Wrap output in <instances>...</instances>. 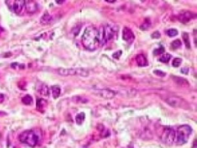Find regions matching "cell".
<instances>
[{
	"label": "cell",
	"mask_w": 197,
	"mask_h": 148,
	"mask_svg": "<svg viewBox=\"0 0 197 148\" xmlns=\"http://www.w3.org/2000/svg\"><path fill=\"white\" fill-rule=\"evenodd\" d=\"M82 43L86 50L93 51L99 47L100 38L98 30L95 26H88L82 36Z\"/></svg>",
	"instance_id": "cell-1"
},
{
	"label": "cell",
	"mask_w": 197,
	"mask_h": 148,
	"mask_svg": "<svg viewBox=\"0 0 197 148\" xmlns=\"http://www.w3.org/2000/svg\"><path fill=\"white\" fill-rule=\"evenodd\" d=\"M118 27L115 25L107 24L101 28L99 33L100 44L104 45L108 41H111L116 37L118 33Z\"/></svg>",
	"instance_id": "cell-2"
},
{
	"label": "cell",
	"mask_w": 197,
	"mask_h": 148,
	"mask_svg": "<svg viewBox=\"0 0 197 148\" xmlns=\"http://www.w3.org/2000/svg\"><path fill=\"white\" fill-rule=\"evenodd\" d=\"M192 134V128L189 125H182L179 126L177 129V132L176 134V144L178 145H183L186 144L189 138Z\"/></svg>",
	"instance_id": "cell-3"
},
{
	"label": "cell",
	"mask_w": 197,
	"mask_h": 148,
	"mask_svg": "<svg viewBox=\"0 0 197 148\" xmlns=\"http://www.w3.org/2000/svg\"><path fill=\"white\" fill-rule=\"evenodd\" d=\"M19 140L21 143L27 144L30 147H35L39 142V137L33 130H26L20 134Z\"/></svg>",
	"instance_id": "cell-4"
},
{
	"label": "cell",
	"mask_w": 197,
	"mask_h": 148,
	"mask_svg": "<svg viewBox=\"0 0 197 148\" xmlns=\"http://www.w3.org/2000/svg\"><path fill=\"white\" fill-rule=\"evenodd\" d=\"M57 73L63 77L67 76H80V77H88L89 71L84 68H59L57 70Z\"/></svg>",
	"instance_id": "cell-5"
},
{
	"label": "cell",
	"mask_w": 197,
	"mask_h": 148,
	"mask_svg": "<svg viewBox=\"0 0 197 148\" xmlns=\"http://www.w3.org/2000/svg\"><path fill=\"white\" fill-rule=\"evenodd\" d=\"M160 139L163 143L167 144H173L176 138V132L174 130L169 127H163L161 134L159 136Z\"/></svg>",
	"instance_id": "cell-6"
},
{
	"label": "cell",
	"mask_w": 197,
	"mask_h": 148,
	"mask_svg": "<svg viewBox=\"0 0 197 148\" xmlns=\"http://www.w3.org/2000/svg\"><path fill=\"white\" fill-rule=\"evenodd\" d=\"M166 102L171 107H176V108H186L188 106V103L186 100H184L181 97H176V96L167 97Z\"/></svg>",
	"instance_id": "cell-7"
},
{
	"label": "cell",
	"mask_w": 197,
	"mask_h": 148,
	"mask_svg": "<svg viewBox=\"0 0 197 148\" xmlns=\"http://www.w3.org/2000/svg\"><path fill=\"white\" fill-rule=\"evenodd\" d=\"M6 3L9 9L17 15L21 14L25 8V1H6Z\"/></svg>",
	"instance_id": "cell-8"
},
{
	"label": "cell",
	"mask_w": 197,
	"mask_h": 148,
	"mask_svg": "<svg viewBox=\"0 0 197 148\" xmlns=\"http://www.w3.org/2000/svg\"><path fill=\"white\" fill-rule=\"evenodd\" d=\"M195 17V15L193 13L189 11H184L182 12L179 14L178 16V19L179 20L181 23H186L188 22H189L190 20L193 19Z\"/></svg>",
	"instance_id": "cell-9"
},
{
	"label": "cell",
	"mask_w": 197,
	"mask_h": 148,
	"mask_svg": "<svg viewBox=\"0 0 197 148\" xmlns=\"http://www.w3.org/2000/svg\"><path fill=\"white\" fill-rule=\"evenodd\" d=\"M135 36L133 33L132 32V30L130 29L127 27L123 29V40H125L126 42H127L129 43H131L134 40Z\"/></svg>",
	"instance_id": "cell-10"
},
{
	"label": "cell",
	"mask_w": 197,
	"mask_h": 148,
	"mask_svg": "<svg viewBox=\"0 0 197 148\" xmlns=\"http://www.w3.org/2000/svg\"><path fill=\"white\" fill-rule=\"evenodd\" d=\"M25 8L29 13H34L38 9V3L34 1H25Z\"/></svg>",
	"instance_id": "cell-11"
},
{
	"label": "cell",
	"mask_w": 197,
	"mask_h": 148,
	"mask_svg": "<svg viewBox=\"0 0 197 148\" xmlns=\"http://www.w3.org/2000/svg\"><path fill=\"white\" fill-rule=\"evenodd\" d=\"M97 94L98 96H100L101 97L104 99H112L115 97L116 95V92L113 90H97Z\"/></svg>",
	"instance_id": "cell-12"
},
{
	"label": "cell",
	"mask_w": 197,
	"mask_h": 148,
	"mask_svg": "<svg viewBox=\"0 0 197 148\" xmlns=\"http://www.w3.org/2000/svg\"><path fill=\"white\" fill-rule=\"evenodd\" d=\"M40 85L37 86V90L39 91V92L41 95L44 96V97H47L49 94V89L47 85L46 84L43 83H39Z\"/></svg>",
	"instance_id": "cell-13"
},
{
	"label": "cell",
	"mask_w": 197,
	"mask_h": 148,
	"mask_svg": "<svg viewBox=\"0 0 197 148\" xmlns=\"http://www.w3.org/2000/svg\"><path fill=\"white\" fill-rule=\"evenodd\" d=\"M53 21V17L49 14L48 12H46L44 13L43 16L41 17V19H40V22H41L42 24L43 25H49L51 24Z\"/></svg>",
	"instance_id": "cell-14"
},
{
	"label": "cell",
	"mask_w": 197,
	"mask_h": 148,
	"mask_svg": "<svg viewBox=\"0 0 197 148\" xmlns=\"http://www.w3.org/2000/svg\"><path fill=\"white\" fill-rule=\"evenodd\" d=\"M136 60L139 66H148V60H146V56L143 54H139L136 56Z\"/></svg>",
	"instance_id": "cell-15"
},
{
	"label": "cell",
	"mask_w": 197,
	"mask_h": 148,
	"mask_svg": "<svg viewBox=\"0 0 197 148\" xmlns=\"http://www.w3.org/2000/svg\"><path fill=\"white\" fill-rule=\"evenodd\" d=\"M46 105H47V102L44 99H37V101H36V108L40 112H44Z\"/></svg>",
	"instance_id": "cell-16"
},
{
	"label": "cell",
	"mask_w": 197,
	"mask_h": 148,
	"mask_svg": "<svg viewBox=\"0 0 197 148\" xmlns=\"http://www.w3.org/2000/svg\"><path fill=\"white\" fill-rule=\"evenodd\" d=\"M51 90L53 98L54 99L58 98L60 95V92H61V90H60L59 86H52Z\"/></svg>",
	"instance_id": "cell-17"
},
{
	"label": "cell",
	"mask_w": 197,
	"mask_h": 148,
	"mask_svg": "<svg viewBox=\"0 0 197 148\" xmlns=\"http://www.w3.org/2000/svg\"><path fill=\"white\" fill-rule=\"evenodd\" d=\"M173 80L176 82L178 85L180 86H189V83L187 82V80H185V79L182 78V77H173Z\"/></svg>",
	"instance_id": "cell-18"
},
{
	"label": "cell",
	"mask_w": 197,
	"mask_h": 148,
	"mask_svg": "<svg viewBox=\"0 0 197 148\" xmlns=\"http://www.w3.org/2000/svg\"><path fill=\"white\" fill-rule=\"evenodd\" d=\"M22 102L26 105H31L33 103V97L30 95H26L22 99Z\"/></svg>",
	"instance_id": "cell-19"
},
{
	"label": "cell",
	"mask_w": 197,
	"mask_h": 148,
	"mask_svg": "<svg viewBox=\"0 0 197 148\" xmlns=\"http://www.w3.org/2000/svg\"><path fill=\"white\" fill-rule=\"evenodd\" d=\"M85 117H86V116H85L84 113H80V114H77L76 117V123H77L78 124H82L85 120Z\"/></svg>",
	"instance_id": "cell-20"
},
{
	"label": "cell",
	"mask_w": 197,
	"mask_h": 148,
	"mask_svg": "<svg viewBox=\"0 0 197 148\" xmlns=\"http://www.w3.org/2000/svg\"><path fill=\"white\" fill-rule=\"evenodd\" d=\"M171 59V55L169 54V53H166V54L165 55H163L161 57L159 58V61L161 62V63H168L169 61V60Z\"/></svg>",
	"instance_id": "cell-21"
},
{
	"label": "cell",
	"mask_w": 197,
	"mask_h": 148,
	"mask_svg": "<svg viewBox=\"0 0 197 148\" xmlns=\"http://www.w3.org/2000/svg\"><path fill=\"white\" fill-rule=\"evenodd\" d=\"M183 40H184V43H185V44H186V47H187L188 49H189L190 48V42H189V37L188 33H183Z\"/></svg>",
	"instance_id": "cell-22"
},
{
	"label": "cell",
	"mask_w": 197,
	"mask_h": 148,
	"mask_svg": "<svg viewBox=\"0 0 197 148\" xmlns=\"http://www.w3.org/2000/svg\"><path fill=\"white\" fill-rule=\"evenodd\" d=\"M166 34L169 37H174L178 35V31L176 29H170L166 31Z\"/></svg>",
	"instance_id": "cell-23"
},
{
	"label": "cell",
	"mask_w": 197,
	"mask_h": 148,
	"mask_svg": "<svg viewBox=\"0 0 197 148\" xmlns=\"http://www.w3.org/2000/svg\"><path fill=\"white\" fill-rule=\"evenodd\" d=\"M150 24H151V23H150V20L149 19V18H146L144 23H143V24L140 26V29L143 30L147 29L150 26Z\"/></svg>",
	"instance_id": "cell-24"
},
{
	"label": "cell",
	"mask_w": 197,
	"mask_h": 148,
	"mask_svg": "<svg viewBox=\"0 0 197 148\" xmlns=\"http://www.w3.org/2000/svg\"><path fill=\"white\" fill-rule=\"evenodd\" d=\"M181 46H182V43L179 40H175V41H173L171 44L172 48H173V50H176V49H178L179 47H180Z\"/></svg>",
	"instance_id": "cell-25"
},
{
	"label": "cell",
	"mask_w": 197,
	"mask_h": 148,
	"mask_svg": "<svg viewBox=\"0 0 197 148\" xmlns=\"http://www.w3.org/2000/svg\"><path fill=\"white\" fill-rule=\"evenodd\" d=\"M182 63V59L180 58H175L174 60H173V63H172V65H173V67H179L180 65H181Z\"/></svg>",
	"instance_id": "cell-26"
},
{
	"label": "cell",
	"mask_w": 197,
	"mask_h": 148,
	"mask_svg": "<svg viewBox=\"0 0 197 148\" xmlns=\"http://www.w3.org/2000/svg\"><path fill=\"white\" fill-rule=\"evenodd\" d=\"M163 53H164V48H163V46H161L159 49H156V50H154V51H153V54L156 56L160 55Z\"/></svg>",
	"instance_id": "cell-27"
},
{
	"label": "cell",
	"mask_w": 197,
	"mask_h": 148,
	"mask_svg": "<svg viewBox=\"0 0 197 148\" xmlns=\"http://www.w3.org/2000/svg\"><path fill=\"white\" fill-rule=\"evenodd\" d=\"M153 73H154V74H156V75L159 76V77H165L166 76V73L162 71H159V70H155Z\"/></svg>",
	"instance_id": "cell-28"
},
{
	"label": "cell",
	"mask_w": 197,
	"mask_h": 148,
	"mask_svg": "<svg viewBox=\"0 0 197 148\" xmlns=\"http://www.w3.org/2000/svg\"><path fill=\"white\" fill-rule=\"evenodd\" d=\"M151 36L153 39H159L160 37V33H159L158 31H156L155 32V33H153V34L151 35Z\"/></svg>",
	"instance_id": "cell-29"
},
{
	"label": "cell",
	"mask_w": 197,
	"mask_h": 148,
	"mask_svg": "<svg viewBox=\"0 0 197 148\" xmlns=\"http://www.w3.org/2000/svg\"><path fill=\"white\" fill-rule=\"evenodd\" d=\"M181 73H183V74H188L189 69L188 68H182Z\"/></svg>",
	"instance_id": "cell-30"
},
{
	"label": "cell",
	"mask_w": 197,
	"mask_h": 148,
	"mask_svg": "<svg viewBox=\"0 0 197 148\" xmlns=\"http://www.w3.org/2000/svg\"><path fill=\"white\" fill-rule=\"evenodd\" d=\"M121 53H122V52L121 51H119L118 53H113V57H114V58H119V55H121Z\"/></svg>",
	"instance_id": "cell-31"
},
{
	"label": "cell",
	"mask_w": 197,
	"mask_h": 148,
	"mask_svg": "<svg viewBox=\"0 0 197 148\" xmlns=\"http://www.w3.org/2000/svg\"><path fill=\"white\" fill-rule=\"evenodd\" d=\"M4 100V95L3 94H0V103L3 102Z\"/></svg>",
	"instance_id": "cell-32"
},
{
	"label": "cell",
	"mask_w": 197,
	"mask_h": 148,
	"mask_svg": "<svg viewBox=\"0 0 197 148\" xmlns=\"http://www.w3.org/2000/svg\"><path fill=\"white\" fill-rule=\"evenodd\" d=\"M3 31H4V29H3V28L0 26V35L3 33Z\"/></svg>",
	"instance_id": "cell-33"
}]
</instances>
